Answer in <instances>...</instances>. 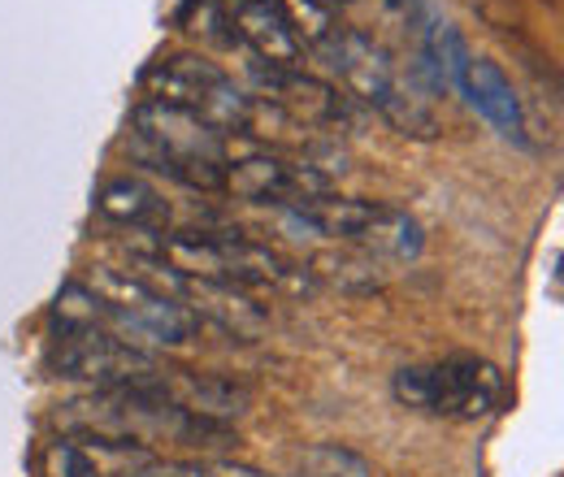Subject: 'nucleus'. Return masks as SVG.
<instances>
[{
  "label": "nucleus",
  "mask_w": 564,
  "mask_h": 477,
  "mask_svg": "<svg viewBox=\"0 0 564 477\" xmlns=\"http://www.w3.org/2000/svg\"><path fill=\"white\" fill-rule=\"evenodd\" d=\"M127 152L143 170L165 174L170 183L187 192H221L226 187V135H217L209 122L143 100L135 109V131L127 139Z\"/></svg>",
  "instance_id": "3"
},
{
  "label": "nucleus",
  "mask_w": 564,
  "mask_h": 477,
  "mask_svg": "<svg viewBox=\"0 0 564 477\" xmlns=\"http://www.w3.org/2000/svg\"><path fill=\"white\" fill-rule=\"evenodd\" d=\"M391 395L413 412L478 421L499 404L503 373L482 356H447L438 365H404L391 378Z\"/></svg>",
  "instance_id": "6"
},
{
  "label": "nucleus",
  "mask_w": 564,
  "mask_h": 477,
  "mask_svg": "<svg viewBox=\"0 0 564 477\" xmlns=\"http://www.w3.org/2000/svg\"><path fill=\"white\" fill-rule=\"evenodd\" d=\"M161 387L183 412L205 416V421H221V425H230L235 416H243L252 409V387L235 382V378H217V373L161 369Z\"/></svg>",
  "instance_id": "11"
},
{
  "label": "nucleus",
  "mask_w": 564,
  "mask_h": 477,
  "mask_svg": "<svg viewBox=\"0 0 564 477\" xmlns=\"http://www.w3.org/2000/svg\"><path fill=\"white\" fill-rule=\"evenodd\" d=\"M313 48H317V57H322L326 66L344 78V87H348L352 96H360L365 105H373L400 135L438 139V131H443L438 113L425 105V96L413 87V78H404V74L395 69L391 53H387L373 35L330 26V35H326L322 44H313Z\"/></svg>",
  "instance_id": "2"
},
{
  "label": "nucleus",
  "mask_w": 564,
  "mask_h": 477,
  "mask_svg": "<svg viewBox=\"0 0 564 477\" xmlns=\"http://www.w3.org/2000/svg\"><path fill=\"white\" fill-rule=\"evenodd\" d=\"M44 477H105V469H100L96 452L83 438H66L62 434L44 452Z\"/></svg>",
  "instance_id": "18"
},
{
  "label": "nucleus",
  "mask_w": 564,
  "mask_h": 477,
  "mask_svg": "<svg viewBox=\"0 0 564 477\" xmlns=\"http://www.w3.org/2000/svg\"><path fill=\"white\" fill-rule=\"evenodd\" d=\"M330 183L322 170H313L308 161H286V156H270V152H252L239 161H226V187L235 200L248 205H300L313 196H330Z\"/></svg>",
  "instance_id": "8"
},
{
  "label": "nucleus",
  "mask_w": 564,
  "mask_h": 477,
  "mask_svg": "<svg viewBox=\"0 0 564 477\" xmlns=\"http://www.w3.org/2000/svg\"><path fill=\"white\" fill-rule=\"evenodd\" d=\"M143 91L152 105L183 109V113L209 122L217 135H248V127H252V96L226 69L196 53L156 62L143 74Z\"/></svg>",
  "instance_id": "5"
},
{
  "label": "nucleus",
  "mask_w": 564,
  "mask_h": 477,
  "mask_svg": "<svg viewBox=\"0 0 564 477\" xmlns=\"http://www.w3.org/2000/svg\"><path fill=\"white\" fill-rule=\"evenodd\" d=\"M143 477H156V474H152V469H148V474H143Z\"/></svg>",
  "instance_id": "21"
},
{
  "label": "nucleus",
  "mask_w": 564,
  "mask_h": 477,
  "mask_svg": "<svg viewBox=\"0 0 564 477\" xmlns=\"http://www.w3.org/2000/svg\"><path fill=\"white\" fill-rule=\"evenodd\" d=\"M96 208L100 217L118 221V226H131V230H161L165 235V221H170V205L161 200L156 187H148L143 178H109L96 196Z\"/></svg>",
  "instance_id": "13"
},
{
  "label": "nucleus",
  "mask_w": 564,
  "mask_h": 477,
  "mask_svg": "<svg viewBox=\"0 0 564 477\" xmlns=\"http://www.w3.org/2000/svg\"><path fill=\"white\" fill-rule=\"evenodd\" d=\"M87 286L105 300V326L127 339L131 347H187L196 339L200 322L187 304H178L170 291H161L156 282H148L135 270H113V265H96Z\"/></svg>",
  "instance_id": "4"
},
{
  "label": "nucleus",
  "mask_w": 564,
  "mask_h": 477,
  "mask_svg": "<svg viewBox=\"0 0 564 477\" xmlns=\"http://www.w3.org/2000/svg\"><path fill=\"white\" fill-rule=\"evenodd\" d=\"M417 35H422V69L430 74V83L434 87H456L465 66H469V57H474L469 44H465V35L443 13H434L430 4H425Z\"/></svg>",
  "instance_id": "14"
},
{
  "label": "nucleus",
  "mask_w": 564,
  "mask_h": 477,
  "mask_svg": "<svg viewBox=\"0 0 564 477\" xmlns=\"http://www.w3.org/2000/svg\"><path fill=\"white\" fill-rule=\"evenodd\" d=\"M295 465H300V477H369V465L339 443H317V447L300 452Z\"/></svg>",
  "instance_id": "17"
},
{
  "label": "nucleus",
  "mask_w": 564,
  "mask_h": 477,
  "mask_svg": "<svg viewBox=\"0 0 564 477\" xmlns=\"http://www.w3.org/2000/svg\"><path fill=\"white\" fill-rule=\"evenodd\" d=\"M322 4H326V9H330V4H352V0H322Z\"/></svg>",
  "instance_id": "20"
},
{
  "label": "nucleus",
  "mask_w": 564,
  "mask_h": 477,
  "mask_svg": "<svg viewBox=\"0 0 564 477\" xmlns=\"http://www.w3.org/2000/svg\"><path fill=\"white\" fill-rule=\"evenodd\" d=\"M425 0H378V18L391 31H417L422 26Z\"/></svg>",
  "instance_id": "19"
},
{
  "label": "nucleus",
  "mask_w": 564,
  "mask_h": 477,
  "mask_svg": "<svg viewBox=\"0 0 564 477\" xmlns=\"http://www.w3.org/2000/svg\"><path fill=\"white\" fill-rule=\"evenodd\" d=\"M252 74L257 83L270 91V105L282 109L295 127H330L344 118V96L313 78V74H300V69H279V66H261L252 62Z\"/></svg>",
  "instance_id": "10"
},
{
  "label": "nucleus",
  "mask_w": 564,
  "mask_h": 477,
  "mask_svg": "<svg viewBox=\"0 0 564 477\" xmlns=\"http://www.w3.org/2000/svg\"><path fill=\"white\" fill-rule=\"evenodd\" d=\"M456 91H460L503 139L525 143V109H521V96H517L512 78L495 66L491 57H469V66L460 74Z\"/></svg>",
  "instance_id": "12"
},
{
  "label": "nucleus",
  "mask_w": 564,
  "mask_h": 477,
  "mask_svg": "<svg viewBox=\"0 0 564 477\" xmlns=\"http://www.w3.org/2000/svg\"><path fill=\"white\" fill-rule=\"evenodd\" d=\"M308 270H313L317 282H330L335 291H348V295H373V291H382V286H387V270H382V261H378L373 252H365V248H339V252H326V257H317Z\"/></svg>",
  "instance_id": "15"
},
{
  "label": "nucleus",
  "mask_w": 564,
  "mask_h": 477,
  "mask_svg": "<svg viewBox=\"0 0 564 477\" xmlns=\"http://www.w3.org/2000/svg\"><path fill=\"white\" fill-rule=\"evenodd\" d=\"M156 257L187 278L235 282L243 291H282V295H313L317 278L308 265L274 252L270 243L243 239L235 230H165Z\"/></svg>",
  "instance_id": "1"
},
{
  "label": "nucleus",
  "mask_w": 564,
  "mask_h": 477,
  "mask_svg": "<svg viewBox=\"0 0 564 477\" xmlns=\"http://www.w3.org/2000/svg\"><path fill=\"white\" fill-rule=\"evenodd\" d=\"M226 18H230L235 40L252 53V62L279 66V69L300 66L304 44L291 31V22H286L279 0H226Z\"/></svg>",
  "instance_id": "9"
},
{
  "label": "nucleus",
  "mask_w": 564,
  "mask_h": 477,
  "mask_svg": "<svg viewBox=\"0 0 564 477\" xmlns=\"http://www.w3.org/2000/svg\"><path fill=\"white\" fill-rule=\"evenodd\" d=\"M48 369L57 378L87 382L91 391H113V387H140L161 373L156 356L118 339L109 326H83V330H62L48 347Z\"/></svg>",
  "instance_id": "7"
},
{
  "label": "nucleus",
  "mask_w": 564,
  "mask_h": 477,
  "mask_svg": "<svg viewBox=\"0 0 564 477\" xmlns=\"http://www.w3.org/2000/svg\"><path fill=\"white\" fill-rule=\"evenodd\" d=\"M422 226L404 213V208H391L382 205L378 213V221H373V230L365 235V252H373L378 261L382 257H391V261H413V257H422Z\"/></svg>",
  "instance_id": "16"
}]
</instances>
